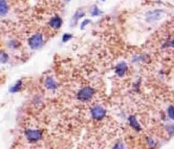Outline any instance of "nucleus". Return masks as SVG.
Wrapping results in <instances>:
<instances>
[{
	"label": "nucleus",
	"instance_id": "nucleus-1",
	"mask_svg": "<svg viewBox=\"0 0 174 149\" xmlns=\"http://www.w3.org/2000/svg\"><path fill=\"white\" fill-rule=\"evenodd\" d=\"M94 94V89L91 88V87H85L82 88V90L79 91L77 96H78V99L82 102H86V101H88L92 98Z\"/></svg>",
	"mask_w": 174,
	"mask_h": 149
},
{
	"label": "nucleus",
	"instance_id": "nucleus-2",
	"mask_svg": "<svg viewBox=\"0 0 174 149\" xmlns=\"http://www.w3.org/2000/svg\"><path fill=\"white\" fill-rule=\"evenodd\" d=\"M43 44V36L40 34L37 33L35 34L32 35L28 40V45L31 47V49H40Z\"/></svg>",
	"mask_w": 174,
	"mask_h": 149
},
{
	"label": "nucleus",
	"instance_id": "nucleus-3",
	"mask_svg": "<svg viewBox=\"0 0 174 149\" xmlns=\"http://www.w3.org/2000/svg\"><path fill=\"white\" fill-rule=\"evenodd\" d=\"M26 139L30 142H37L42 137V132L39 130H32L28 129L25 133Z\"/></svg>",
	"mask_w": 174,
	"mask_h": 149
},
{
	"label": "nucleus",
	"instance_id": "nucleus-4",
	"mask_svg": "<svg viewBox=\"0 0 174 149\" xmlns=\"http://www.w3.org/2000/svg\"><path fill=\"white\" fill-rule=\"evenodd\" d=\"M106 113V111L101 106H96L91 110L92 117L96 120H101L104 118Z\"/></svg>",
	"mask_w": 174,
	"mask_h": 149
},
{
	"label": "nucleus",
	"instance_id": "nucleus-5",
	"mask_svg": "<svg viewBox=\"0 0 174 149\" xmlns=\"http://www.w3.org/2000/svg\"><path fill=\"white\" fill-rule=\"evenodd\" d=\"M127 70V65L125 62H121L115 66V73L120 77H123Z\"/></svg>",
	"mask_w": 174,
	"mask_h": 149
},
{
	"label": "nucleus",
	"instance_id": "nucleus-6",
	"mask_svg": "<svg viewBox=\"0 0 174 149\" xmlns=\"http://www.w3.org/2000/svg\"><path fill=\"white\" fill-rule=\"evenodd\" d=\"M62 19H61V17H58V16L52 18L49 21V26L54 28V29H58V28H60L61 26H62Z\"/></svg>",
	"mask_w": 174,
	"mask_h": 149
},
{
	"label": "nucleus",
	"instance_id": "nucleus-7",
	"mask_svg": "<svg viewBox=\"0 0 174 149\" xmlns=\"http://www.w3.org/2000/svg\"><path fill=\"white\" fill-rule=\"evenodd\" d=\"M45 86L49 90H55L57 88V84L53 78L48 77L45 81Z\"/></svg>",
	"mask_w": 174,
	"mask_h": 149
},
{
	"label": "nucleus",
	"instance_id": "nucleus-8",
	"mask_svg": "<svg viewBox=\"0 0 174 149\" xmlns=\"http://www.w3.org/2000/svg\"><path fill=\"white\" fill-rule=\"evenodd\" d=\"M129 121L131 127H132L135 131H141V126H140L138 122L137 121L136 118L134 116H130L129 117Z\"/></svg>",
	"mask_w": 174,
	"mask_h": 149
},
{
	"label": "nucleus",
	"instance_id": "nucleus-9",
	"mask_svg": "<svg viewBox=\"0 0 174 149\" xmlns=\"http://www.w3.org/2000/svg\"><path fill=\"white\" fill-rule=\"evenodd\" d=\"M8 5L5 0H0V15H5L8 13Z\"/></svg>",
	"mask_w": 174,
	"mask_h": 149
},
{
	"label": "nucleus",
	"instance_id": "nucleus-10",
	"mask_svg": "<svg viewBox=\"0 0 174 149\" xmlns=\"http://www.w3.org/2000/svg\"><path fill=\"white\" fill-rule=\"evenodd\" d=\"M22 86H23V82L21 80H19V81H17V83H16L15 84H14L13 86L11 87L10 88V92L11 93H17V92H19V90L22 89Z\"/></svg>",
	"mask_w": 174,
	"mask_h": 149
},
{
	"label": "nucleus",
	"instance_id": "nucleus-11",
	"mask_svg": "<svg viewBox=\"0 0 174 149\" xmlns=\"http://www.w3.org/2000/svg\"><path fill=\"white\" fill-rule=\"evenodd\" d=\"M160 17V13L159 12V10H155L154 12H151L147 14V18L148 19H152V20H155L158 18H159Z\"/></svg>",
	"mask_w": 174,
	"mask_h": 149
},
{
	"label": "nucleus",
	"instance_id": "nucleus-12",
	"mask_svg": "<svg viewBox=\"0 0 174 149\" xmlns=\"http://www.w3.org/2000/svg\"><path fill=\"white\" fill-rule=\"evenodd\" d=\"M84 16H85V13H84V12L81 11V10H78V11H76V13L75 14L74 17H73V24H76L77 21H78L80 18L83 17Z\"/></svg>",
	"mask_w": 174,
	"mask_h": 149
},
{
	"label": "nucleus",
	"instance_id": "nucleus-13",
	"mask_svg": "<svg viewBox=\"0 0 174 149\" xmlns=\"http://www.w3.org/2000/svg\"><path fill=\"white\" fill-rule=\"evenodd\" d=\"M101 14H102L101 10L99 9L97 6L94 5V6L93 7L92 10H91V14H92V16H99Z\"/></svg>",
	"mask_w": 174,
	"mask_h": 149
},
{
	"label": "nucleus",
	"instance_id": "nucleus-14",
	"mask_svg": "<svg viewBox=\"0 0 174 149\" xmlns=\"http://www.w3.org/2000/svg\"><path fill=\"white\" fill-rule=\"evenodd\" d=\"M168 116H169L170 118L172 119L173 120H174V107L173 106L171 105L168 107Z\"/></svg>",
	"mask_w": 174,
	"mask_h": 149
},
{
	"label": "nucleus",
	"instance_id": "nucleus-15",
	"mask_svg": "<svg viewBox=\"0 0 174 149\" xmlns=\"http://www.w3.org/2000/svg\"><path fill=\"white\" fill-rule=\"evenodd\" d=\"M72 37H73V35L70 34H64L62 37V42H67V41H69V40H70Z\"/></svg>",
	"mask_w": 174,
	"mask_h": 149
},
{
	"label": "nucleus",
	"instance_id": "nucleus-16",
	"mask_svg": "<svg viewBox=\"0 0 174 149\" xmlns=\"http://www.w3.org/2000/svg\"><path fill=\"white\" fill-rule=\"evenodd\" d=\"M147 143H148V145L151 148H153L155 147V142L154 141L153 139H152V138H148L147 139Z\"/></svg>",
	"mask_w": 174,
	"mask_h": 149
},
{
	"label": "nucleus",
	"instance_id": "nucleus-17",
	"mask_svg": "<svg viewBox=\"0 0 174 149\" xmlns=\"http://www.w3.org/2000/svg\"><path fill=\"white\" fill-rule=\"evenodd\" d=\"M113 149H125V145L122 143H117L115 145H114Z\"/></svg>",
	"mask_w": 174,
	"mask_h": 149
},
{
	"label": "nucleus",
	"instance_id": "nucleus-18",
	"mask_svg": "<svg viewBox=\"0 0 174 149\" xmlns=\"http://www.w3.org/2000/svg\"><path fill=\"white\" fill-rule=\"evenodd\" d=\"M90 22H91V21H90L89 19H85V20H84L83 22H82V25H81V29H84V28H85V26H87V24H89Z\"/></svg>",
	"mask_w": 174,
	"mask_h": 149
},
{
	"label": "nucleus",
	"instance_id": "nucleus-19",
	"mask_svg": "<svg viewBox=\"0 0 174 149\" xmlns=\"http://www.w3.org/2000/svg\"><path fill=\"white\" fill-rule=\"evenodd\" d=\"M170 45L174 47V38H173V41L171 42V43H170Z\"/></svg>",
	"mask_w": 174,
	"mask_h": 149
},
{
	"label": "nucleus",
	"instance_id": "nucleus-20",
	"mask_svg": "<svg viewBox=\"0 0 174 149\" xmlns=\"http://www.w3.org/2000/svg\"><path fill=\"white\" fill-rule=\"evenodd\" d=\"M103 1H105V0H103Z\"/></svg>",
	"mask_w": 174,
	"mask_h": 149
},
{
	"label": "nucleus",
	"instance_id": "nucleus-21",
	"mask_svg": "<svg viewBox=\"0 0 174 149\" xmlns=\"http://www.w3.org/2000/svg\"><path fill=\"white\" fill-rule=\"evenodd\" d=\"M67 1H69V0H67Z\"/></svg>",
	"mask_w": 174,
	"mask_h": 149
}]
</instances>
